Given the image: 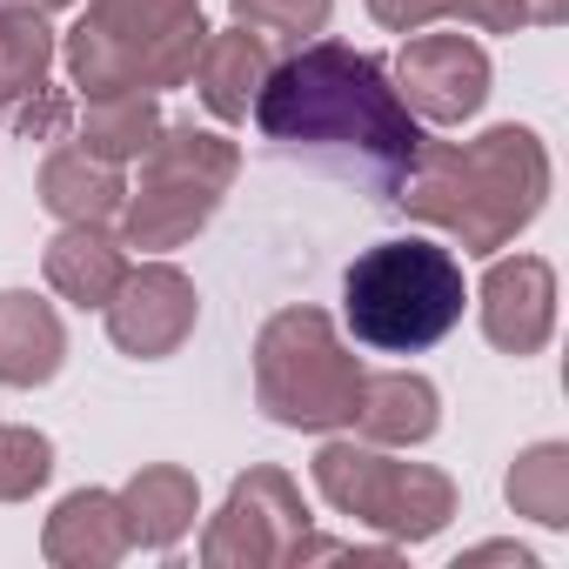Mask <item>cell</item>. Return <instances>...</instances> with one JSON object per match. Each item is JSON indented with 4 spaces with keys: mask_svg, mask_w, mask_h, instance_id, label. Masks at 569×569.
I'll use <instances>...</instances> for the list:
<instances>
[{
    "mask_svg": "<svg viewBox=\"0 0 569 569\" xmlns=\"http://www.w3.org/2000/svg\"><path fill=\"white\" fill-rule=\"evenodd\" d=\"M309 536V502L281 469H248L228 482V502L201 529V562L208 569H274Z\"/></svg>",
    "mask_w": 569,
    "mask_h": 569,
    "instance_id": "cell-8",
    "label": "cell"
},
{
    "mask_svg": "<svg viewBox=\"0 0 569 569\" xmlns=\"http://www.w3.org/2000/svg\"><path fill=\"white\" fill-rule=\"evenodd\" d=\"M241 174V148L214 128H194V121H161V134L141 148V188L128 194L121 208V228H128V248H148V254H168L181 241H194L221 194L234 188Z\"/></svg>",
    "mask_w": 569,
    "mask_h": 569,
    "instance_id": "cell-6",
    "label": "cell"
},
{
    "mask_svg": "<svg viewBox=\"0 0 569 569\" xmlns=\"http://www.w3.org/2000/svg\"><path fill=\"white\" fill-rule=\"evenodd\" d=\"M356 389H362V362L356 349L336 336V322L322 309H281L261 322L254 336V402L268 422L281 429H342L356 416Z\"/></svg>",
    "mask_w": 569,
    "mask_h": 569,
    "instance_id": "cell-5",
    "label": "cell"
},
{
    "mask_svg": "<svg viewBox=\"0 0 569 569\" xmlns=\"http://www.w3.org/2000/svg\"><path fill=\"white\" fill-rule=\"evenodd\" d=\"M268 68H274L268 34H254V28L234 21V28H208V41H201L188 81H194V94H201V108H208L214 121H248V108H254Z\"/></svg>",
    "mask_w": 569,
    "mask_h": 569,
    "instance_id": "cell-13",
    "label": "cell"
},
{
    "mask_svg": "<svg viewBox=\"0 0 569 569\" xmlns=\"http://www.w3.org/2000/svg\"><path fill=\"white\" fill-rule=\"evenodd\" d=\"M128 549L134 542H128L114 489H74V496H61L54 516H48V529H41V556L54 569H108Z\"/></svg>",
    "mask_w": 569,
    "mask_h": 569,
    "instance_id": "cell-14",
    "label": "cell"
},
{
    "mask_svg": "<svg viewBox=\"0 0 569 569\" xmlns=\"http://www.w3.org/2000/svg\"><path fill=\"white\" fill-rule=\"evenodd\" d=\"M41 208H48L61 228H68V221L108 228V221L128 208V181H121L114 161H101V154H88L81 141H68V148H54V154L41 161Z\"/></svg>",
    "mask_w": 569,
    "mask_h": 569,
    "instance_id": "cell-16",
    "label": "cell"
},
{
    "mask_svg": "<svg viewBox=\"0 0 569 569\" xmlns=\"http://www.w3.org/2000/svg\"><path fill=\"white\" fill-rule=\"evenodd\" d=\"M482 336L502 356H542L556 336V268L542 254H502L482 274Z\"/></svg>",
    "mask_w": 569,
    "mask_h": 569,
    "instance_id": "cell-11",
    "label": "cell"
},
{
    "mask_svg": "<svg viewBox=\"0 0 569 569\" xmlns=\"http://www.w3.org/2000/svg\"><path fill=\"white\" fill-rule=\"evenodd\" d=\"M469 562H516V569H536V556H529V549H516V542H482V549H469L456 569H469Z\"/></svg>",
    "mask_w": 569,
    "mask_h": 569,
    "instance_id": "cell-27",
    "label": "cell"
},
{
    "mask_svg": "<svg viewBox=\"0 0 569 569\" xmlns=\"http://www.w3.org/2000/svg\"><path fill=\"white\" fill-rule=\"evenodd\" d=\"M54 476V442L41 429L0 422V502H28Z\"/></svg>",
    "mask_w": 569,
    "mask_h": 569,
    "instance_id": "cell-22",
    "label": "cell"
},
{
    "mask_svg": "<svg viewBox=\"0 0 569 569\" xmlns=\"http://www.w3.org/2000/svg\"><path fill=\"white\" fill-rule=\"evenodd\" d=\"M14 128L28 134V141H68V128H74V101L61 94V88H34L28 101H14Z\"/></svg>",
    "mask_w": 569,
    "mask_h": 569,
    "instance_id": "cell-24",
    "label": "cell"
},
{
    "mask_svg": "<svg viewBox=\"0 0 569 569\" xmlns=\"http://www.w3.org/2000/svg\"><path fill=\"white\" fill-rule=\"evenodd\" d=\"M316 489L329 509L382 529L389 542H429L456 516V482L429 462H396L389 449L342 436L316 449Z\"/></svg>",
    "mask_w": 569,
    "mask_h": 569,
    "instance_id": "cell-7",
    "label": "cell"
},
{
    "mask_svg": "<svg viewBox=\"0 0 569 569\" xmlns=\"http://www.w3.org/2000/svg\"><path fill=\"white\" fill-rule=\"evenodd\" d=\"M562 14H569V0H529V21L536 28H556Z\"/></svg>",
    "mask_w": 569,
    "mask_h": 569,
    "instance_id": "cell-28",
    "label": "cell"
},
{
    "mask_svg": "<svg viewBox=\"0 0 569 569\" xmlns=\"http://www.w3.org/2000/svg\"><path fill=\"white\" fill-rule=\"evenodd\" d=\"M8 8H28V14H61V8H74V0H8Z\"/></svg>",
    "mask_w": 569,
    "mask_h": 569,
    "instance_id": "cell-29",
    "label": "cell"
},
{
    "mask_svg": "<svg viewBox=\"0 0 569 569\" xmlns=\"http://www.w3.org/2000/svg\"><path fill=\"white\" fill-rule=\"evenodd\" d=\"M336 14V0H234V21L254 34H281V41H309L322 34Z\"/></svg>",
    "mask_w": 569,
    "mask_h": 569,
    "instance_id": "cell-23",
    "label": "cell"
},
{
    "mask_svg": "<svg viewBox=\"0 0 569 569\" xmlns=\"http://www.w3.org/2000/svg\"><path fill=\"white\" fill-rule=\"evenodd\" d=\"M68 362V329L54 302L34 289H0V382L8 389H41Z\"/></svg>",
    "mask_w": 569,
    "mask_h": 569,
    "instance_id": "cell-15",
    "label": "cell"
},
{
    "mask_svg": "<svg viewBox=\"0 0 569 569\" xmlns=\"http://www.w3.org/2000/svg\"><path fill=\"white\" fill-rule=\"evenodd\" d=\"M248 114L281 161L356 181L382 208H396L422 154V121L402 108L389 68L342 41H302L289 61H274Z\"/></svg>",
    "mask_w": 569,
    "mask_h": 569,
    "instance_id": "cell-1",
    "label": "cell"
},
{
    "mask_svg": "<svg viewBox=\"0 0 569 569\" xmlns=\"http://www.w3.org/2000/svg\"><path fill=\"white\" fill-rule=\"evenodd\" d=\"M369 14H376L389 34H422V28L442 21V14H436V0H369Z\"/></svg>",
    "mask_w": 569,
    "mask_h": 569,
    "instance_id": "cell-26",
    "label": "cell"
},
{
    "mask_svg": "<svg viewBox=\"0 0 569 569\" xmlns=\"http://www.w3.org/2000/svg\"><path fill=\"white\" fill-rule=\"evenodd\" d=\"M54 68V34H48V14H28V8H0V108L28 101Z\"/></svg>",
    "mask_w": 569,
    "mask_h": 569,
    "instance_id": "cell-21",
    "label": "cell"
},
{
    "mask_svg": "<svg viewBox=\"0 0 569 569\" xmlns=\"http://www.w3.org/2000/svg\"><path fill=\"white\" fill-rule=\"evenodd\" d=\"M509 509L542 522V529H569V442H536L516 456L509 469Z\"/></svg>",
    "mask_w": 569,
    "mask_h": 569,
    "instance_id": "cell-20",
    "label": "cell"
},
{
    "mask_svg": "<svg viewBox=\"0 0 569 569\" xmlns=\"http://www.w3.org/2000/svg\"><path fill=\"white\" fill-rule=\"evenodd\" d=\"M396 94H402V108L416 114V121H429V128H462L469 114H482V101H489V54H482V41H469V34H409L402 41V54H396Z\"/></svg>",
    "mask_w": 569,
    "mask_h": 569,
    "instance_id": "cell-9",
    "label": "cell"
},
{
    "mask_svg": "<svg viewBox=\"0 0 569 569\" xmlns=\"http://www.w3.org/2000/svg\"><path fill=\"white\" fill-rule=\"evenodd\" d=\"M462 261L422 234L376 241L342 274V322L376 356H422L462 322Z\"/></svg>",
    "mask_w": 569,
    "mask_h": 569,
    "instance_id": "cell-3",
    "label": "cell"
},
{
    "mask_svg": "<svg viewBox=\"0 0 569 569\" xmlns=\"http://www.w3.org/2000/svg\"><path fill=\"white\" fill-rule=\"evenodd\" d=\"M41 274H48V289H54L61 302H74V309H108V296L121 289V274H128V254H121V241H114L108 228L68 221V228L48 241Z\"/></svg>",
    "mask_w": 569,
    "mask_h": 569,
    "instance_id": "cell-18",
    "label": "cell"
},
{
    "mask_svg": "<svg viewBox=\"0 0 569 569\" xmlns=\"http://www.w3.org/2000/svg\"><path fill=\"white\" fill-rule=\"evenodd\" d=\"M349 429L376 449H416L442 429V396L429 376L416 369H362V389H356V416Z\"/></svg>",
    "mask_w": 569,
    "mask_h": 569,
    "instance_id": "cell-12",
    "label": "cell"
},
{
    "mask_svg": "<svg viewBox=\"0 0 569 569\" xmlns=\"http://www.w3.org/2000/svg\"><path fill=\"white\" fill-rule=\"evenodd\" d=\"M108 342L134 362H168L194 322H201V296H194V281L174 268V261H141L121 274V289L108 296Z\"/></svg>",
    "mask_w": 569,
    "mask_h": 569,
    "instance_id": "cell-10",
    "label": "cell"
},
{
    "mask_svg": "<svg viewBox=\"0 0 569 569\" xmlns=\"http://www.w3.org/2000/svg\"><path fill=\"white\" fill-rule=\"evenodd\" d=\"M549 201V148L536 128H489L476 141H429L396 194L429 228H449L462 254H496L509 248Z\"/></svg>",
    "mask_w": 569,
    "mask_h": 569,
    "instance_id": "cell-2",
    "label": "cell"
},
{
    "mask_svg": "<svg viewBox=\"0 0 569 569\" xmlns=\"http://www.w3.org/2000/svg\"><path fill=\"white\" fill-rule=\"evenodd\" d=\"M436 14L482 28V34H516V28H529V0H436Z\"/></svg>",
    "mask_w": 569,
    "mask_h": 569,
    "instance_id": "cell-25",
    "label": "cell"
},
{
    "mask_svg": "<svg viewBox=\"0 0 569 569\" xmlns=\"http://www.w3.org/2000/svg\"><path fill=\"white\" fill-rule=\"evenodd\" d=\"M161 134V108H154V94H101V101H88V114H81V128H74V141L88 148V154H101V161H141V148Z\"/></svg>",
    "mask_w": 569,
    "mask_h": 569,
    "instance_id": "cell-19",
    "label": "cell"
},
{
    "mask_svg": "<svg viewBox=\"0 0 569 569\" xmlns=\"http://www.w3.org/2000/svg\"><path fill=\"white\" fill-rule=\"evenodd\" d=\"M114 496H121V522H128L134 549H174L201 516V489H194V476L181 462H148Z\"/></svg>",
    "mask_w": 569,
    "mask_h": 569,
    "instance_id": "cell-17",
    "label": "cell"
},
{
    "mask_svg": "<svg viewBox=\"0 0 569 569\" xmlns=\"http://www.w3.org/2000/svg\"><path fill=\"white\" fill-rule=\"evenodd\" d=\"M201 41H208L201 0H88V14L61 41V61L81 101L154 94L194 74Z\"/></svg>",
    "mask_w": 569,
    "mask_h": 569,
    "instance_id": "cell-4",
    "label": "cell"
}]
</instances>
